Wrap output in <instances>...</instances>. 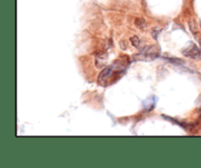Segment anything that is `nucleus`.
I'll return each instance as SVG.
<instances>
[{
	"instance_id": "nucleus-1",
	"label": "nucleus",
	"mask_w": 201,
	"mask_h": 168,
	"mask_svg": "<svg viewBox=\"0 0 201 168\" xmlns=\"http://www.w3.org/2000/svg\"><path fill=\"white\" fill-rule=\"evenodd\" d=\"M128 56H122L120 59L112 64V65L106 67L98 76V83L100 85L106 86L110 83V81H115L119 79L118 74L123 75L127 67L128 66Z\"/></svg>"
},
{
	"instance_id": "nucleus-2",
	"label": "nucleus",
	"mask_w": 201,
	"mask_h": 168,
	"mask_svg": "<svg viewBox=\"0 0 201 168\" xmlns=\"http://www.w3.org/2000/svg\"><path fill=\"white\" fill-rule=\"evenodd\" d=\"M140 51H141L140 53L134 56L135 60H138V61H153L158 57L160 53L159 48L156 45L149 47L147 46Z\"/></svg>"
},
{
	"instance_id": "nucleus-3",
	"label": "nucleus",
	"mask_w": 201,
	"mask_h": 168,
	"mask_svg": "<svg viewBox=\"0 0 201 168\" xmlns=\"http://www.w3.org/2000/svg\"><path fill=\"white\" fill-rule=\"evenodd\" d=\"M183 54L186 58H190L193 60H199L201 58V52L194 43H191L190 46L184 48L183 50Z\"/></svg>"
},
{
	"instance_id": "nucleus-4",
	"label": "nucleus",
	"mask_w": 201,
	"mask_h": 168,
	"mask_svg": "<svg viewBox=\"0 0 201 168\" xmlns=\"http://www.w3.org/2000/svg\"><path fill=\"white\" fill-rule=\"evenodd\" d=\"M131 44H132V46H135V47H136V48H138V47L139 46V44H140L139 38H138V36H136V35H135V36L131 37Z\"/></svg>"
},
{
	"instance_id": "nucleus-5",
	"label": "nucleus",
	"mask_w": 201,
	"mask_h": 168,
	"mask_svg": "<svg viewBox=\"0 0 201 168\" xmlns=\"http://www.w3.org/2000/svg\"><path fill=\"white\" fill-rule=\"evenodd\" d=\"M200 111H201V106H200Z\"/></svg>"
}]
</instances>
